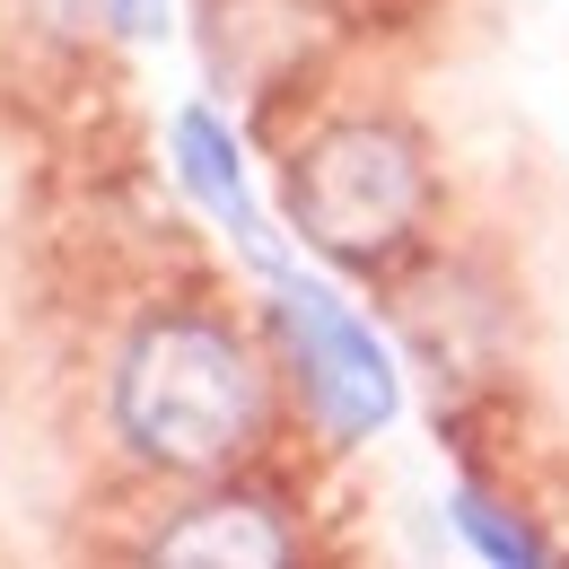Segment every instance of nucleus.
I'll return each instance as SVG.
<instances>
[{"label":"nucleus","mask_w":569,"mask_h":569,"mask_svg":"<svg viewBox=\"0 0 569 569\" xmlns=\"http://www.w3.org/2000/svg\"><path fill=\"white\" fill-rule=\"evenodd\" d=\"M36 9H44V27H53V36H106V27H123V0H36Z\"/></svg>","instance_id":"nucleus-9"},{"label":"nucleus","mask_w":569,"mask_h":569,"mask_svg":"<svg viewBox=\"0 0 569 569\" xmlns=\"http://www.w3.org/2000/svg\"><path fill=\"white\" fill-rule=\"evenodd\" d=\"M272 316H281V351H289V377H298L307 412L333 429L342 447L368 438L377 421H395V368H386V342L359 325L333 289L281 281Z\"/></svg>","instance_id":"nucleus-3"},{"label":"nucleus","mask_w":569,"mask_h":569,"mask_svg":"<svg viewBox=\"0 0 569 569\" xmlns=\"http://www.w3.org/2000/svg\"><path fill=\"white\" fill-rule=\"evenodd\" d=\"M456 526H465L482 552H499V561H543V543H535V535H517L482 491H456Z\"/></svg>","instance_id":"nucleus-8"},{"label":"nucleus","mask_w":569,"mask_h":569,"mask_svg":"<svg viewBox=\"0 0 569 569\" xmlns=\"http://www.w3.org/2000/svg\"><path fill=\"white\" fill-rule=\"evenodd\" d=\"M289 228L351 272H386L412 254L429 211V158L403 123H325L281 176Z\"/></svg>","instance_id":"nucleus-2"},{"label":"nucleus","mask_w":569,"mask_h":569,"mask_svg":"<svg viewBox=\"0 0 569 569\" xmlns=\"http://www.w3.org/2000/svg\"><path fill=\"white\" fill-rule=\"evenodd\" d=\"M149 561H184V569H281L298 561L289 543V517L272 499H246V491H219L193 499L167 517V535L149 543Z\"/></svg>","instance_id":"nucleus-6"},{"label":"nucleus","mask_w":569,"mask_h":569,"mask_svg":"<svg viewBox=\"0 0 569 569\" xmlns=\"http://www.w3.org/2000/svg\"><path fill=\"white\" fill-rule=\"evenodd\" d=\"M176 176H184L193 202H211V211L246 237V254L272 263V237H263V219H254V202H246V176H237V141L219 132L211 106H184V114H176Z\"/></svg>","instance_id":"nucleus-7"},{"label":"nucleus","mask_w":569,"mask_h":569,"mask_svg":"<svg viewBox=\"0 0 569 569\" xmlns=\"http://www.w3.org/2000/svg\"><path fill=\"white\" fill-rule=\"evenodd\" d=\"M114 429L158 473H228L263 438V368L219 316L158 307L114 359Z\"/></svg>","instance_id":"nucleus-1"},{"label":"nucleus","mask_w":569,"mask_h":569,"mask_svg":"<svg viewBox=\"0 0 569 569\" xmlns=\"http://www.w3.org/2000/svg\"><path fill=\"white\" fill-rule=\"evenodd\" d=\"M123 27H132V36H158V0H123Z\"/></svg>","instance_id":"nucleus-10"},{"label":"nucleus","mask_w":569,"mask_h":569,"mask_svg":"<svg viewBox=\"0 0 569 569\" xmlns=\"http://www.w3.org/2000/svg\"><path fill=\"white\" fill-rule=\"evenodd\" d=\"M395 325H403L412 359L456 395V386H473L499 359V342H508V298H499L473 263L438 254V263H421L412 281L395 289Z\"/></svg>","instance_id":"nucleus-4"},{"label":"nucleus","mask_w":569,"mask_h":569,"mask_svg":"<svg viewBox=\"0 0 569 569\" xmlns=\"http://www.w3.org/2000/svg\"><path fill=\"white\" fill-rule=\"evenodd\" d=\"M202 36L228 88H281L325 44V0H202Z\"/></svg>","instance_id":"nucleus-5"}]
</instances>
